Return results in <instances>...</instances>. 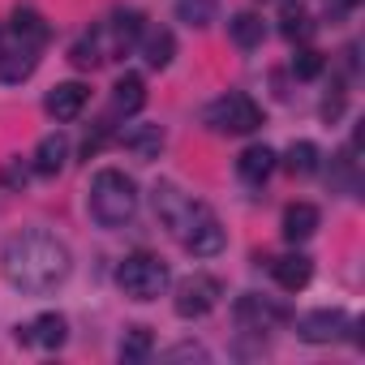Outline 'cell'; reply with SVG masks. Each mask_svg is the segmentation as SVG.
Returning <instances> with one entry per match:
<instances>
[{
  "label": "cell",
  "instance_id": "obj_4",
  "mask_svg": "<svg viewBox=\"0 0 365 365\" xmlns=\"http://www.w3.org/2000/svg\"><path fill=\"white\" fill-rule=\"evenodd\" d=\"M207 125L215 133H254V129H262V108L250 95L232 91V95H224L207 108Z\"/></svg>",
  "mask_w": 365,
  "mask_h": 365
},
{
  "label": "cell",
  "instance_id": "obj_28",
  "mask_svg": "<svg viewBox=\"0 0 365 365\" xmlns=\"http://www.w3.org/2000/svg\"><path fill=\"white\" fill-rule=\"evenodd\" d=\"M327 69V56L318 52V48H301L297 56H292V73L301 78V82H309V78H318Z\"/></svg>",
  "mask_w": 365,
  "mask_h": 365
},
{
  "label": "cell",
  "instance_id": "obj_7",
  "mask_svg": "<svg viewBox=\"0 0 365 365\" xmlns=\"http://www.w3.org/2000/svg\"><path fill=\"white\" fill-rule=\"evenodd\" d=\"M348 327H352V318L344 309H314L297 322V335L305 344H335V339H344Z\"/></svg>",
  "mask_w": 365,
  "mask_h": 365
},
{
  "label": "cell",
  "instance_id": "obj_6",
  "mask_svg": "<svg viewBox=\"0 0 365 365\" xmlns=\"http://www.w3.org/2000/svg\"><path fill=\"white\" fill-rule=\"evenodd\" d=\"M220 297H224V288H220L215 275H190V279L176 284L172 309H176L180 318H207V314L220 305Z\"/></svg>",
  "mask_w": 365,
  "mask_h": 365
},
{
  "label": "cell",
  "instance_id": "obj_19",
  "mask_svg": "<svg viewBox=\"0 0 365 365\" xmlns=\"http://www.w3.org/2000/svg\"><path fill=\"white\" fill-rule=\"evenodd\" d=\"M142 56H146V65H150V69H168V65H172V56H176V35H172L168 26L146 31V35H142Z\"/></svg>",
  "mask_w": 365,
  "mask_h": 365
},
{
  "label": "cell",
  "instance_id": "obj_5",
  "mask_svg": "<svg viewBox=\"0 0 365 365\" xmlns=\"http://www.w3.org/2000/svg\"><path fill=\"white\" fill-rule=\"evenodd\" d=\"M180 245H185L194 258H215V254L228 245V232H224V224L211 215V207L198 202V211L190 215V224L180 228Z\"/></svg>",
  "mask_w": 365,
  "mask_h": 365
},
{
  "label": "cell",
  "instance_id": "obj_12",
  "mask_svg": "<svg viewBox=\"0 0 365 365\" xmlns=\"http://www.w3.org/2000/svg\"><path fill=\"white\" fill-rule=\"evenodd\" d=\"M275 163H279V155L271 150V146H245L241 150V159H237V176L245 180V185H267V176L275 172Z\"/></svg>",
  "mask_w": 365,
  "mask_h": 365
},
{
  "label": "cell",
  "instance_id": "obj_11",
  "mask_svg": "<svg viewBox=\"0 0 365 365\" xmlns=\"http://www.w3.org/2000/svg\"><path fill=\"white\" fill-rule=\"evenodd\" d=\"M103 39H108V48H112V56H125L138 39H142V14L138 9H125V14H116L103 31H99Z\"/></svg>",
  "mask_w": 365,
  "mask_h": 365
},
{
  "label": "cell",
  "instance_id": "obj_25",
  "mask_svg": "<svg viewBox=\"0 0 365 365\" xmlns=\"http://www.w3.org/2000/svg\"><path fill=\"white\" fill-rule=\"evenodd\" d=\"M150 348H155L150 327H129V331H125V339H120V361H146V356H150Z\"/></svg>",
  "mask_w": 365,
  "mask_h": 365
},
{
  "label": "cell",
  "instance_id": "obj_15",
  "mask_svg": "<svg viewBox=\"0 0 365 365\" xmlns=\"http://www.w3.org/2000/svg\"><path fill=\"white\" fill-rule=\"evenodd\" d=\"M146 108V82L138 73H120L112 86V116H133Z\"/></svg>",
  "mask_w": 365,
  "mask_h": 365
},
{
  "label": "cell",
  "instance_id": "obj_22",
  "mask_svg": "<svg viewBox=\"0 0 365 365\" xmlns=\"http://www.w3.org/2000/svg\"><path fill=\"white\" fill-rule=\"evenodd\" d=\"M279 31H284V39H292V43H305L309 35H314V18L301 9V5H284V14H279Z\"/></svg>",
  "mask_w": 365,
  "mask_h": 365
},
{
  "label": "cell",
  "instance_id": "obj_1",
  "mask_svg": "<svg viewBox=\"0 0 365 365\" xmlns=\"http://www.w3.org/2000/svg\"><path fill=\"white\" fill-rule=\"evenodd\" d=\"M69 250L65 241H56L52 232H18L5 241V250H0V271H5V279L18 288V292H52L56 284H65L69 275Z\"/></svg>",
  "mask_w": 365,
  "mask_h": 365
},
{
  "label": "cell",
  "instance_id": "obj_20",
  "mask_svg": "<svg viewBox=\"0 0 365 365\" xmlns=\"http://www.w3.org/2000/svg\"><path fill=\"white\" fill-rule=\"evenodd\" d=\"M120 142H125V150H133L138 159H159V150H163V129H159V125H133L129 133H120Z\"/></svg>",
  "mask_w": 365,
  "mask_h": 365
},
{
  "label": "cell",
  "instance_id": "obj_26",
  "mask_svg": "<svg viewBox=\"0 0 365 365\" xmlns=\"http://www.w3.org/2000/svg\"><path fill=\"white\" fill-rule=\"evenodd\" d=\"M215 0H176V18L190 26H211L215 22Z\"/></svg>",
  "mask_w": 365,
  "mask_h": 365
},
{
  "label": "cell",
  "instance_id": "obj_3",
  "mask_svg": "<svg viewBox=\"0 0 365 365\" xmlns=\"http://www.w3.org/2000/svg\"><path fill=\"white\" fill-rule=\"evenodd\" d=\"M116 284H120V292H125L129 301H155V297L168 292L172 275H168V267H163L155 254H129V258L116 267Z\"/></svg>",
  "mask_w": 365,
  "mask_h": 365
},
{
  "label": "cell",
  "instance_id": "obj_23",
  "mask_svg": "<svg viewBox=\"0 0 365 365\" xmlns=\"http://www.w3.org/2000/svg\"><path fill=\"white\" fill-rule=\"evenodd\" d=\"M284 168H288L292 176L318 172V146H314V142H292V146L284 150Z\"/></svg>",
  "mask_w": 365,
  "mask_h": 365
},
{
  "label": "cell",
  "instance_id": "obj_29",
  "mask_svg": "<svg viewBox=\"0 0 365 365\" xmlns=\"http://www.w3.org/2000/svg\"><path fill=\"white\" fill-rule=\"evenodd\" d=\"M0 180H5V185H9V190H22V185H26V180H31V168H26L22 159H9L5 168H0Z\"/></svg>",
  "mask_w": 365,
  "mask_h": 365
},
{
  "label": "cell",
  "instance_id": "obj_8",
  "mask_svg": "<svg viewBox=\"0 0 365 365\" xmlns=\"http://www.w3.org/2000/svg\"><path fill=\"white\" fill-rule=\"evenodd\" d=\"M194 211H198V202L185 198L176 185H168V180H163V185H155V215L163 220V228H168L172 237H180V228L190 224Z\"/></svg>",
  "mask_w": 365,
  "mask_h": 365
},
{
  "label": "cell",
  "instance_id": "obj_18",
  "mask_svg": "<svg viewBox=\"0 0 365 365\" xmlns=\"http://www.w3.org/2000/svg\"><path fill=\"white\" fill-rule=\"evenodd\" d=\"M9 31H14V39L18 43H26V48H43L48 43V22L35 14V9H14V18H9Z\"/></svg>",
  "mask_w": 365,
  "mask_h": 365
},
{
  "label": "cell",
  "instance_id": "obj_21",
  "mask_svg": "<svg viewBox=\"0 0 365 365\" xmlns=\"http://www.w3.org/2000/svg\"><path fill=\"white\" fill-rule=\"evenodd\" d=\"M228 35H232V43L237 48H262V39H267V22H262V14H237L232 22H228Z\"/></svg>",
  "mask_w": 365,
  "mask_h": 365
},
{
  "label": "cell",
  "instance_id": "obj_2",
  "mask_svg": "<svg viewBox=\"0 0 365 365\" xmlns=\"http://www.w3.org/2000/svg\"><path fill=\"white\" fill-rule=\"evenodd\" d=\"M86 207H91V215H95V224H103V228L129 224L133 211H138V185H133V176H125L120 168L95 172L91 194H86Z\"/></svg>",
  "mask_w": 365,
  "mask_h": 365
},
{
  "label": "cell",
  "instance_id": "obj_31",
  "mask_svg": "<svg viewBox=\"0 0 365 365\" xmlns=\"http://www.w3.org/2000/svg\"><path fill=\"white\" fill-rule=\"evenodd\" d=\"M335 9H352V5H361V0H331Z\"/></svg>",
  "mask_w": 365,
  "mask_h": 365
},
{
  "label": "cell",
  "instance_id": "obj_24",
  "mask_svg": "<svg viewBox=\"0 0 365 365\" xmlns=\"http://www.w3.org/2000/svg\"><path fill=\"white\" fill-rule=\"evenodd\" d=\"M237 318H241V322H250V327H258V331H262V327H267V322H275V318H279V309H271V305H267V301H262V297H254V292H245V297H241V301H237Z\"/></svg>",
  "mask_w": 365,
  "mask_h": 365
},
{
  "label": "cell",
  "instance_id": "obj_30",
  "mask_svg": "<svg viewBox=\"0 0 365 365\" xmlns=\"http://www.w3.org/2000/svg\"><path fill=\"white\" fill-rule=\"evenodd\" d=\"M163 356H168V361H180V356H198V361H207V348H202V344H180V348H168Z\"/></svg>",
  "mask_w": 365,
  "mask_h": 365
},
{
  "label": "cell",
  "instance_id": "obj_17",
  "mask_svg": "<svg viewBox=\"0 0 365 365\" xmlns=\"http://www.w3.org/2000/svg\"><path fill=\"white\" fill-rule=\"evenodd\" d=\"M284 241H309L318 232V207L314 202H292L284 211V224H279Z\"/></svg>",
  "mask_w": 365,
  "mask_h": 365
},
{
  "label": "cell",
  "instance_id": "obj_10",
  "mask_svg": "<svg viewBox=\"0 0 365 365\" xmlns=\"http://www.w3.org/2000/svg\"><path fill=\"white\" fill-rule=\"evenodd\" d=\"M86 103H91V86H86V82H56V86L48 91V99H43L48 116H56V120H73V116H82Z\"/></svg>",
  "mask_w": 365,
  "mask_h": 365
},
{
  "label": "cell",
  "instance_id": "obj_13",
  "mask_svg": "<svg viewBox=\"0 0 365 365\" xmlns=\"http://www.w3.org/2000/svg\"><path fill=\"white\" fill-rule=\"evenodd\" d=\"M35 69H39V48H26V43L5 48L0 43V82H26Z\"/></svg>",
  "mask_w": 365,
  "mask_h": 365
},
{
  "label": "cell",
  "instance_id": "obj_16",
  "mask_svg": "<svg viewBox=\"0 0 365 365\" xmlns=\"http://www.w3.org/2000/svg\"><path fill=\"white\" fill-rule=\"evenodd\" d=\"M271 275H275V284H279L284 292H301V288L309 284V275H314V262H309L305 254H284V258L271 262Z\"/></svg>",
  "mask_w": 365,
  "mask_h": 365
},
{
  "label": "cell",
  "instance_id": "obj_14",
  "mask_svg": "<svg viewBox=\"0 0 365 365\" xmlns=\"http://www.w3.org/2000/svg\"><path fill=\"white\" fill-rule=\"evenodd\" d=\"M65 159H69V138L65 133H43L39 146H35V155H31V168L39 176H56L65 168Z\"/></svg>",
  "mask_w": 365,
  "mask_h": 365
},
{
  "label": "cell",
  "instance_id": "obj_27",
  "mask_svg": "<svg viewBox=\"0 0 365 365\" xmlns=\"http://www.w3.org/2000/svg\"><path fill=\"white\" fill-rule=\"evenodd\" d=\"M69 61H73L78 69H95V65L103 61V35H91V39H78V43L69 48Z\"/></svg>",
  "mask_w": 365,
  "mask_h": 365
},
{
  "label": "cell",
  "instance_id": "obj_9",
  "mask_svg": "<svg viewBox=\"0 0 365 365\" xmlns=\"http://www.w3.org/2000/svg\"><path fill=\"white\" fill-rule=\"evenodd\" d=\"M65 339H69V322H65V314H39L35 322H26V327H18V344H35V348H43V352H56V348H65Z\"/></svg>",
  "mask_w": 365,
  "mask_h": 365
}]
</instances>
